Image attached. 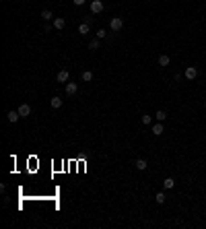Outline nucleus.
<instances>
[{
	"label": "nucleus",
	"instance_id": "nucleus-1",
	"mask_svg": "<svg viewBox=\"0 0 206 229\" xmlns=\"http://www.w3.org/2000/svg\"><path fill=\"white\" fill-rule=\"evenodd\" d=\"M184 76L188 78V81H194V78L198 76V68H196V66H188L185 72H184Z\"/></svg>",
	"mask_w": 206,
	"mask_h": 229
},
{
	"label": "nucleus",
	"instance_id": "nucleus-2",
	"mask_svg": "<svg viewBox=\"0 0 206 229\" xmlns=\"http://www.w3.org/2000/svg\"><path fill=\"white\" fill-rule=\"evenodd\" d=\"M109 27H111V31H120V29L124 27V21L120 19V17H113L109 21Z\"/></svg>",
	"mask_w": 206,
	"mask_h": 229
},
{
	"label": "nucleus",
	"instance_id": "nucleus-3",
	"mask_svg": "<svg viewBox=\"0 0 206 229\" xmlns=\"http://www.w3.org/2000/svg\"><path fill=\"white\" fill-rule=\"evenodd\" d=\"M101 10H103V2H101V0H93V2H91V13L99 14Z\"/></svg>",
	"mask_w": 206,
	"mask_h": 229
},
{
	"label": "nucleus",
	"instance_id": "nucleus-4",
	"mask_svg": "<svg viewBox=\"0 0 206 229\" xmlns=\"http://www.w3.org/2000/svg\"><path fill=\"white\" fill-rule=\"evenodd\" d=\"M17 111L21 114V118H27L29 114H31V105H29V103H21V105H19V110H17Z\"/></svg>",
	"mask_w": 206,
	"mask_h": 229
},
{
	"label": "nucleus",
	"instance_id": "nucleus-5",
	"mask_svg": "<svg viewBox=\"0 0 206 229\" xmlns=\"http://www.w3.org/2000/svg\"><path fill=\"white\" fill-rule=\"evenodd\" d=\"M56 78H58V83H66V81L70 78V72L68 70H60V72L56 74Z\"/></svg>",
	"mask_w": 206,
	"mask_h": 229
},
{
	"label": "nucleus",
	"instance_id": "nucleus-6",
	"mask_svg": "<svg viewBox=\"0 0 206 229\" xmlns=\"http://www.w3.org/2000/svg\"><path fill=\"white\" fill-rule=\"evenodd\" d=\"M134 167H136L138 171H144V169L149 167V163H146V159H136L134 161Z\"/></svg>",
	"mask_w": 206,
	"mask_h": 229
},
{
	"label": "nucleus",
	"instance_id": "nucleus-7",
	"mask_svg": "<svg viewBox=\"0 0 206 229\" xmlns=\"http://www.w3.org/2000/svg\"><path fill=\"white\" fill-rule=\"evenodd\" d=\"M163 132H165V128H163V122H157V124L153 126V134H155V136H161Z\"/></svg>",
	"mask_w": 206,
	"mask_h": 229
},
{
	"label": "nucleus",
	"instance_id": "nucleus-8",
	"mask_svg": "<svg viewBox=\"0 0 206 229\" xmlns=\"http://www.w3.org/2000/svg\"><path fill=\"white\" fill-rule=\"evenodd\" d=\"M76 91H78V85H76V83H68V85H66V95H74Z\"/></svg>",
	"mask_w": 206,
	"mask_h": 229
},
{
	"label": "nucleus",
	"instance_id": "nucleus-9",
	"mask_svg": "<svg viewBox=\"0 0 206 229\" xmlns=\"http://www.w3.org/2000/svg\"><path fill=\"white\" fill-rule=\"evenodd\" d=\"M19 118H21L19 111H8V114H6V120H8V122H13V124H14V122H17Z\"/></svg>",
	"mask_w": 206,
	"mask_h": 229
},
{
	"label": "nucleus",
	"instance_id": "nucleus-10",
	"mask_svg": "<svg viewBox=\"0 0 206 229\" xmlns=\"http://www.w3.org/2000/svg\"><path fill=\"white\" fill-rule=\"evenodd\" d=\"M169 62H171V58H169V56H165V54L159 56V66H169Z\"/></svg>",
	"mask_w": 206,
	"mask_h": 229
},
{
	"label": "nucleus",
	"instance_id": "nucleus-11",
	"mask_svg": "<svg viewBox=\"0 0 206 229\" xmlns=\"http://www.w3.org/2000/svg\"><path fill=\"white\" fill-rule=\"evenodd\" d=\"M173 186H175V180H173V178H165V180H163V188H167V190H171Z\"/></svg>",
	"mask_w": 206,
	"mask_h": 229
},
{
	"label": "nucleus",
	"instance_id": "nucleus-12",
	"mask_svg": "<svg viewBox=\"0 0 206 229\" xmlns=\"http://www.w3.org/2000/svg\"><path fill=\"white\" fill-rule=\"evenodd\" d=\"M64 25H66V21H64L62 17H58V19H54V29H64Z\"/></svg>",
	"mask_w": 206,
	"mask_h": 229
},
{
	"label": "nucleus",
	"instance_id": "nucleus-13",
	"mask_svg": "<svg viewBox=\"0 0 206 229\" xmlns=\"http://www.w3.org/2000/svg\"><path fill=\"white\" fill-rule=\"evenodd\" d=\"M155 118H157V122H163V120H167V111H165V110H159L157 114H155Z\"/></svg>",
	"mask_w": 206,
	"mask_h": 229
},
{
	"label": "nucleus",
	"instance_id": "nucleus-14",
	"mask_svg": "<svg viewBox=\"0 0 206 229\" xmlns=\"http://www.w3.org/2000/svg\"><path fill=\"white\" fill-rule=\"evenodd\" d=\"M41 17H43V21H46V23L54 19V14H52V10H41Z\"/></svg>",
	"mask_w": 206,
	"mask_h": 229
},
{
	"label": "nucleus",
	"instance_id": "nucleus-15",
	"mask_svg": "<svg viewBox=\"0 0 206 229\" xmlns=\"http://www.w3.org/2000/svg\"><path fill=\"white\" fill-rule=\"evenodd\" d=\"M50 103H52V107H54V110H58V107H62V99H60V97H52V101H50Z\"/></svg>",
	"mask_w": 206,
	"mask_h": 229
},
{
	"label": "nucleus",
	"instance_id": "nucleus-16",
	"mask_svg": "<svg viewBox=\"0 0 206 229\" xmlns=\"http://www.w3.org/2000/svg\"><path fill=\"white\" fill-rule=\"evenodd\" d=\"M89 23H82V25H81V27H78V33H81V35H87V33H89Z\"/></svg>",
	"mask_w": 206,
	"mask_h": 229
},
{
	"label": "nucleus",
	"instance_id": "nucleus-17",
	"mask_svg": "<svg viewBox=\"0 0 206 229\" xmlns=\"http://www.w3.org/2000/svg\"><path fill=\"white\" fill-rule=\"evenodd\" d=\"M82 81H85V83L93 81V72H91V70H85V72H82Z\"/></svg>",
	"mask_w": 206,
	"mask_h": 229
},
{
	"label": "nucleus",
	"instance_id": "nucleus-18",
	"mask_svg": "<svg viewBox=\"0 0 206 229\" xmlns=\"http://www.w3.org/2000/svg\"><path fill=\"white\" fill-rule=\"evenodd\" d=\"M155 200H157V204H163V202L167 200V196H165L163 192H157V196H155Z\"/></svg>",
	"mask_w": 206,
	"mask_h": 229
},
{
	"label": "nucleus",
	"instance_id": "nucleus-19",
	"mask_svg": "<svg viewBox=\"0 0 206 229\" xmlns=\"http://www.w3.org/2000/svg\"><path fill=\"white\" fill-rule=\"evenodd\" d=\"M99 46H101V43H99V37H97V39H93V42L89 43V50H99Z\"/></svg>",
	"mask_w": 206,
	"mask_h": 229
},
{
	"label": "nucleus",
	"instance_id": "nucleus-20",
	"mask_svg": "<svg viewBox=\"0 0 206 229\" xmlns=\"http://www.w3.org/2000/svg\"><path fill=\"white\" fill-rule=\"evenodd\" d=\"M140 120H142V124H144V126H149V124L153 122V118H151V116H146V114H144V116H142Z\"/></svg>",
	"mask_w": 206,
	"mask_h": 229
},
{
	"label": "nucleus",
	"instance_id": "nucleus-21",
	"mask_svg": "<svg viewBox=\"0 0 206 229\" xmlns=\"http://www.w3.org/2000/svg\"><path fill=\"white\" fill-rule=\"evenodd\" d=\"M105 35H107V31H105V29H99V31H97V37H99V39H103Z\"/></svg>",
	"mask_w": 206,
	"mask_h": 229
},
{
	"label": "nucleus",
	"instance_id": "nucleus-22",
	"mask_svg": "<svg viewBox=\"0 0 206 229\" xmlns=\"http://www.w3.org/2000/svg\"><path fill=\"white\" fill-rule=\"evenodd\" d=\"M72 2H74L76 6H82V4H85V2H87V0H72Z\"/></svg>",
	"mask_w": 206,
	"mask_h": 229
}]
</instances>
